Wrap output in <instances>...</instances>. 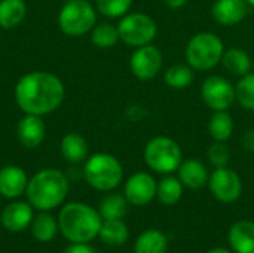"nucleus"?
<instances>
[{
	"mask_svg": "<svg viewBox=\"0 0 254 253\" xmlns=\"http://www.w3.org/2000/svg\"><path fill=\"white\" fill-rule=\"evenodd\" d=\"M61 79L49 72H31L24 75L15 86V100L19 109L28 115H48L60 107L64 100Z\"/></svg>",
	"mask_w": 254,
	"mask_h": 253,
	"instance_id": "f257e3e1",
	"label": "nucleus"
},
{
	"mask_svg": "<svg viewBox=\"0 0 254 253\" xmlns=\"http://www.w3.org/2000/svg\"><path fill=\"white\" fill-rule=\"evenodd\" d=\"M101 215L83 203H70L63 207L58 227L63 236L73 243H88L94 240L101 228Z\"/></svg>",
	"mask_w": 254,
	"mask_h": 253,
	"instance_id": "f03ea898",
	"label": "nucleus"
},
{
	"mask_svg": "<svg viewBox=\"0 0 254 253\" xmlns=\"http://www.w3.org/2000/svg\"><path fill=\"white\" fill-rule=\"evenodd\" d=\"M30 204L37 210H52L60 206L68 194V180L60 170L46 169L34 174L27 185Z\"/></svg>",
	"mask_w": 254,
	"mask_h": 253,
	"instance_id": "7ed1b4c3",
	"label": "nucleus"
},
{
	"mask_svg": "<svg viewBox=\"0 0 254 253\" xmlns=\"http://www.w3.org/2000/svg\"><path fill=\"white\" fill-rule=\"evenodd\" d=\"M83 176L94 189L112 191L121 183L124 171L121 163L113 155L100 152L86 160Z\"/></svg>",
	"mask_w": 254,
	"mask_h": 253,
	"instance_id": "20e7f679",
	"label": "nucleus"
},
{
	"mask_svg": "<svg viewBox=\"0 0 254 253\" xmlns=\"http://www.w3.org/2000/svg\"><path fill=\"white\" fill-rule=\"evenodd\" d=\"M225 45L222 39L210 31L195 34L186 46V60L195 70H210L223 57Z\"/></svg>",
	"mask_w": 254,
	"mask_h": 253,
	"instance_id": "39448f33",
	"label": "nucleus"
},
{
	"mask_svg": "<svg viewBox=\"0 0 254 253\" xmlns=\"http://www.w3.org/2000/svg\"><path fill=\"white\" fill-rule=\"evenodd\" d=\"M95 9L86 0H68L58 13L60 30L71 37H77L91 31L95 25Z\"/></svg>",
	"mask_w": 254,
	"mask_h": 253,
	"instance_id": "423d86ee",
	"label": "nucleus"
},
{
	"mask_svg": "<svg viewBox=\"0 0 254 253\" xmlns=\"http://www.w3.org/2000/svg\"><path fill=\"white\" fill-rule=\"evenodd\" d=\"M144 161L156 173L168 174L182 164V149L170 137L159 136L152 139L144 148Z\"/></svg>",
	"mask_w": 254,
	"mask_h": 253,
	"instance_id": "0eeeda50",
	"label": "nucleus"
},
{
	"mask_svg": "<svg viewBox=\"0 0 254 253\" xmlns=\"http://www.w3.org/2000/svg\"><path fill=\"white\" fill-rule=\"evenodd\" d=\"M119 39L134 48H140L149 45L158 31L156 22L146 13L135 12L124 15L121 22L118 24Z\"/></svg>",
	"mask_w": 254,
	"mask_h": 253,
	"instance_id": "6e6552de",
	"label": "nucleus"
},
{
	"mask_svg": "<svg viewBox=\"0 0 254 253\" xmlns=\"http://www.w3.org/2000/svg\"><path fill=\"white\" fill-rule=\"evenodd\" d=\"M204 103L214 112L229 109L235 98V86L223 76H210L201 86Z\"/></svg>",
	"mask_w": 254,
	"mask_h": 253,
	"instance_id": "1a4fd4ad",
	"label": "nucleus"
},
{
	"mask_svg": "<svg viewBox=\"0 0 254 253\" xmlns=\"http://www.w3.org/2000/svg\"><path fill=\"white\" fill-rule=\"evenodd\" d=\"M208 182L213 195L222 203H234L240 198L243 192L240 176L228 167L216 169Z\"/></svg>",
	"mask_w": 254,
	"mask_h": 253,
	"instance_id": "9d476101",
	"label": "nucleus"
},
{
	"mask_svg": "<svg viewBox=\"0 0 254 253\" xmlns=\"http://www.w3.org/2000/svg\"><path fill=\"white\" fill-rule=\"evenodd\" d=\"M162 54L153 45L137 48L131 55V70L141 81L153 79L162 69Z\"/></svg>",
	"mask_w": 254,
	"mask_h": 253,
	"instance_id": "9b49d317",
	"label": "nucleus"
},
{
	"mask_svg": "<svg viewBox=\"0 0 254 253\" xmlns=\"http://www.w3.org/2000/svg\"><path fill=\"white\" fill-rule=\"evenodd\" d=\"M158 191V183L147 173H135L125 183V198L134 206L149 204Z\"/></svg>",
	"mask_w": 254,
	"mask_h": 253,
	"instance_id": "f8f14e48",
	"label": "nucleus"
},
{
	"mask_svg": "<svg viewBox=\"0 0 254 253\" xmlns=\"http://www.w3.org/2000/svg\"><path fill=\"white\" fill-rule=\"evenodd\" d=\"M16 136H18L19 143L25 148L33 149V148L40 146L46 136V125L42 116L25 113V116L18 124Z\"/></svg>",
	"mask_w": 254,
	"mask_h": 253,
	"instance_id": "ddd939ff",
	"label": "nucleus"
},
{
	"mask_svg": "<svg viewBox=\"0 0 254 253\" xmlns=\"http://www.w3.org/2000/svg\"><path fill=\"white\" fill-rule=\"evenodd\" d=\"M249 12L246 0H217L213 4V18L222 25H235L241 22Z\"/></svg>",
	"mask_w": 254,
	"mask_h": 253,
	"instance_id": "4468645a",
	"label": "nucleus"
},
{
	"mask_svg": "<svg viewBox=\"0 0 254 253\" xmlns=\"http://www.w3.org/2000/svg\"><path fill=\"white\" fill-rule=\"evenodd\" d=\"M33 222L31 204L22 201H13L7 204L1 213V224L6 230L18 233L25 230Z\"/></svg>",
	"mask_w": 254,
	"mask_h": 253,
	"instance_id": "2eb2a0df",
	"label": "nucleus"
},
{
	"mask_svg": "<svg viewBox=\"0 0 254 253\" xmlns=\"http://www.w3.org/2000/svg\"><path fill=\"white\" fill-rule=\"evenodd\" d=\"M28 179L18 166H6L0 170V194L6 198H18L27 189Z\"/></svg>",
	"mask_w": 254,
	"mask_h": 253,
	"instance_id": "dca6fc26",
	"label": "nucleus"
},
{
	"mask_svg": "<svg viewBox=\"0 0 254 253\" xmlns=\"http://www.w3.org/2000/svg\"><path fill=\"white\" fill-rule=\"evenodd\" d=\"M179 170V180L189 189H201L208 182V173L205 166L198 160L182 161Z\"/></svg>",
	"mask_w": 254,
	"mask_h": 253,
	"instance_id": "f3484780",
	"label": "nucleus"
},
{
	"mask_svg": "<svg viewBox=\"0 0 254 253\" xmlns=\"http://www.w3.org/2000/svg\"><path fill=\"white\" fill-rule=\"evenodd\" d=\"M229 243L237 253H254V222L234 224L229 231Z\"/></svg>",
	"mask_w": 254,
	"mask_h": 253,
	"instance_id": "a211bd4d",
	"label": "nucleus"
},
{
	"mask_svg": "<svg viewBox=\"0 0 254 253\" xmlns=\"http://www.w3.org/2000/svg\"><path fill=\"white\" fill-rule=\"evenodd\" d=\"M27 13L24 0H0V27L10 30L18 27Z\"/></svg>",
	"mask_w": 254,
	"mask_h": 253,
	"instance_id": "6ab92c4d",
	"label": "nucleus"
},
{
	"mask_svg": "<svg viewBox=\"0 0 254 253\" xmlns=\"http://www.w3.org/2000/svg\"><path fill=\"white\" fill-rule=\"evenodd\" d=\"M61 154L68 163H80L88 157V143L77 133H68L61 140Z\"/></svg>",
	"mask_w": 254,
	"mask_h": 253,
	"instance_id": "aec40b11",
	"label": "nucleus"
},
{
	"mask_svg": "<svg viewBox=\"0 0 254 253\" xmlns=\"http://www.w3.org/2000/svg\"><path fill=\"white\" fill-rule=\"evenodd\" d=\"M222 63L229 73L240 76V78L250 73V70H252L250 55L240 48H231V49L225 51L223 57H222Z\"/></svg>",
	"mask_w": 254,
	"mask_h": 253,
	"instance_id": "412c9836",
	"label": "nucleus"
},
{
	"mask_svg": "<svg viewBox=\"0 0 254 253\" xmlns=\"http://www.w3.org/2000/svg\"><path fill=\"white\" fill-rule=\"evenodd\" d=\"M98 236L109 246H121L128 240V228L121 219H104Z\"/></svg>",
	"mask_w": 254,
	"mask_h": 253,
	"instance_id": "4be33fe9",
	"label": "nucleus"
},
{
	"mask_svg": "<svg viewBox=\"0 0 254 253\" xmlns=\"http://www.w3.org/2000/svg\"><path fill=\"white\" fill-rule=\"evenodd\" d=\"M208 131L214 142H226L234 133V119L226 110L214 112L208 122Z\"/></svg>",
	"mask_w": 254,
	"mask_h": 253,
	"instance_id": "5701e85b",
	"label": "nucleus"
},
{
	"mask_svg": "<svg viewBox=\"0 0 254 253\" xmlns=\"http://www.w3.org/2000/svg\"><path fill=\"white\" fill-rule=\"evenodd\" d=\"M168 240L158 230L144 231L135 243V253H167Z\"/></svg>",
	"mask_w": 254,
	"mask_h": 253,
	"instance_id": "b1692460",
	"label": "nucleus"
},
{
	"mask_svg": "<svg viewBox=\"0 0 254 253\" xmlns=\"http://www.w3.org/2000/svg\"><path fill=\"white\" fill-rule=\"evenodd\" d=\"M164 81L173 89H185L190 86L193 82V70L190 66L174 64L170 69H167L164 75Z\"/></svg>",
	"mask_w": 254,
	"mask_h": 253,
	"instance_id": "393cba45",
	"label": "nucleus"
},
{
	"mask_svg": "<svg viewBox=\"0 0 254 253\" xmlns=\"http://www.w3.org/2000/svg\"><path fill=\"white\" fill-rule=\"evenodd\" d=\"M183 192V185L179 179L173 177V176H167L164 177L159 185H158V191L156 195L159 198V201L165 206H173L176 204Z\"/></svg>",
	"mask_w": 254,
	"mask_h": 253,
	"instance_id": "a878e982",
	"label": "nucleus"
},
{
	"mask_svg": "<svg viewBox=\"0 0 254 253\" xmlns=\"http://www.w3.org/2000/svg\"><path fill=\"white\" fill-rule=\"evenodd\" d=\"M31 224H33V236L39 242H43V243L51 242L57 234V222H55V219L51 215L45 213V212L39 213L33 219Z\"/></svg>",
	"mask_w": 254,
	"mask_h": 253,
	"instance_id": "bb28decb",
	"label": "nucleus"
},
{
	"mask_svg": "<svg viewBox=\"0 0 254 253\" xmlns=\"http://www.w3.org/2000/svg\"><path fill=\"white\" fill-rule=\"evenodd\" d=\"M235 98L244 109L254 112V72L240 78L235 85Z\"/></svg>",
	"mask_w": 254,
	"mask_h": 253,
	"instance_id": "cd10ccee",
	"label": "nucleus"
},
{
	"mask_svg": "<svg viewBox=\"0 0 254 253\" xmlns=\"http://www.w3.org/2000/svg\"><path fill=\"white\" fill-rule=\"evenodd\" d=\"M91 40L98 48H110V46L116 45V42L119 40L118 27H115L109 22L98 24L91 30Z\"/></svg>",
	"mask_w": 254,
	"mask_h": 253,
	"instance_id": "c85d7f7f",
	"label": "nucleus"
},
{
	"mask_svg": "<svg viewBox=\"0 0 254 253\" xmlns=\"http://www.w3.org/2000/svg\"><path fill=\"white\" fill-rule=\"evenodd\" d=\"M127 213V198L119 194L107 195L100 204V215L104 219H121Z\"/></svg>",
	"mask_w": 254,
	"mask_h": 253,
	"instance_id": "c756f323",
	"label": "nucleus"
},
{
	"mask_svg": "<svg viewBox=\"0 0 254 253\" xmlns=\"http://www.w3.org/2000/svg\"><path fill=\"white\" fill-rule=\"evenodd\" d=\"M97 10L109 18H119L128 13L132 0H95Z\"/></svg>",
	"mask_w": 254,
	"mask_h": 253,
	"instance_id": "7c9ffc66",
	"label": "nucleus"
},
{
	"mask_svg": "<svg viewBox=\"0 0 254 253\" xmlns=\"http://www.w3.org/2000/svg\"><path fill=\"white\" fill-rule=\"evenodd\" d=\"M207 154H208L210 163H211L216 169H219V167H226V166L229 164V161H231V151H229V148L226 146L225 142H214V143L208 148Z\"/></svg>",
	"mask_w": 254,
	"mask_h": 253,
	"instance_id": "2f4dec72",
	"label": "nucleus"
},
{
	"mask_svg": "<svg viewBox=\"0 0 254 253\" xmlns=\"http://www.w3.org/2000/svg\"><path fill=\"white\" fill-rule=\"evenodd\" d=\"M241 145L246 151L254 152V128H249L241 136Z\"/></svg>",
	"mask_w": 254,
	"mask_h": 253,
	"instance_id": "473e14b6",
	"label": "nucleus"
},
{
	"mask_svg": "<svg viewBox=\"0 0 254 253\" xmlns=\"http://www.w3.org/2000/svg\"><path fill=\"white\" fill-rule=\"evenodd\" d=\"M64 253H97L91 246H88L86 243H73L71 246H68Z\"/></svg>",
	"mask_w": 254,
	"mask_h": 253,
	"instance_id": "72a5a7b5",
	"label": "nucleus"
},
{
	"mask_svg": "<svg viewBox=\"0 0 254 253\" xmlns=\"http://www.w3.org/2000/svg\"><path fill=\"white\" fill-rule=\"evenodd\" d=\"M164 1H165V4H167L168 7H171V9H179V7H182V6H185L188 0H164Z\"/></svg>",
	"mask_w": 254,
	"mask_h": 253,
	"instance_id": "f704fd0d",
	"label": "nucleus"
},
{
	"mask_svg": "<svg viewBox=\"0 0 254 253\" xmlns=\"http://www.w3.org/2000/svg\"><path fill=\"white\" fill-rule=\"evenodd\" d=\"M208 253H231V252H229V251H226V249L217 248V249H213V251H210Z\"/></svg>",
	"mask_w": 254,
	"mask_h": 253,
	"instance_id": "c9c22d12",
	"label": "nucleus"
},
{
	"mask_svg": "<svg viewBox=\"0 0 254 253\" xmlns=\"http://www.w3.org/2000/svg\"><path fill=\"white\" fill-rule=\"evenodd\" d=\"M246 1H247V4H249V6H253L254 7V0H246Z\"/></svg>",
	"mask_w": 254,
	"mask_h": 253,
	"instance_id": "e433bc0d",
	"label": "nucleus"
},
{
	"mask_svg": "<svg viewBox=\"0 0 254 253\" xmlns=\"http://www.w3.org/2000/svg\"><path fill=\"white\" fill-rule=\"evenodd\" d=\"M252 70H253V72H254V57H253V58H252Z\"/></svg>",
	"mask_w": 254,
	"mask_h": 253,
	"instance_id": "4c0bfd02",
	"label": "nucleus"
}]
</instances>
